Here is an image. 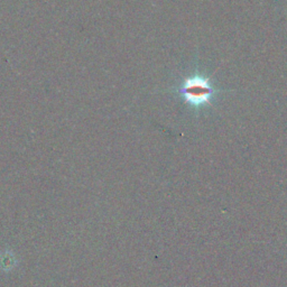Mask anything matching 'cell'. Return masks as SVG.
Returning <instances> with one entry per match:
<instances>
[{
  "instance_id": "obj_1",
  "label": "cell",
  "mask_w": 287,
  "mask_h": 287,
  "mask_svg": "<svg viewBox=\"0 0 287 287\" xmlns=\"http://www.w3.org/2000/svg\"><path fill=\"white\" fill-rule=\"evenodd\" d=\"M186 100L193 105H203L209 102L213 93V89L207 80L200 77H195L186 80L182 90Z\"/></svg>"
}]
</instances>
